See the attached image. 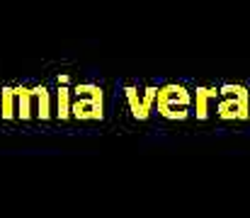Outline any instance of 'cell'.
Segmentation results:
<instances>
[{
  "label": "cell",
  "instance_id": "cell-1",
  "mask_svg": "<svg viewBox=\"0 0 250 218\" xmlns=\"http://www.w3.org/2000/svg\"><path fill=\"white\" fill-rule=\"evenodd\" d=\"M192 92L185 87V85H177V82H170L158 87V104H175V107H187L192 104Z\"/></svg>",
  "mask_w": 250,
  "mask_h": 218
},
{
  "label": "cell",
  "instance_id": "cell-2",
  "mask_svg": "<svg viewBox=\"0 0 250 218\" xmlns=\"http://www.w3.org/2000/svg\"><path fill=\"white\" fill-rule=\"evenodd\" d=\"M216 114L226 121H246L250 117V104L246 102H236V99H219L216 104Z\"/></svg>",
  "mask_w": 250,
  "mask_h": 218
},
{
  "label": "cell",
  "instance_id": "cell-3",
  "mask_svg": "<svg viewBox=\"0 0 250 218\" xmlns=\"http://www.w3.org/2000/svg\"><path fill=\"white\" fill-rule=\"evenodd\" d=\"M71 114L81 121L87 119H102L104 114V102H95V99H73V109Z\"/></svg>",
  "mask_w": 250,
  "mask_h": 218
},
{
  "label": "cell",
  "instance_id": "cell-4",
  "mask_svg": "<svg viewBox=\"0 0 250 218\" xmlns=\"http://www.w3.org/2000/svg\"><path fill=\"white\" fill-rule=\"evenodd\" d=\"M216 97L221 99V95H219L216 87H204V85H199V87L194 90V114H197L199 121H204V119L209 117V102L216 99Z\"/></svg>",
  "mask_w": 250,
  "mask_h": 218
},
{
  "label": "cell",
  "instance_id": "cell-5",
  "mask_svg": "<svg viewBox=\"0 0 250 218\" xmlns=\"http://www.w3.org/2000/svg\"><path fill=\"white\" fill-rule=\"evenodd\" d=\"M0 114H2L5 121L17 119V87L5 85L0 90Z\"/></svg>",
  "mask_w": 250,
  "mask_h": 218
},
{
  "label": "cell",
  "instance_id": "cell-6",
  "mask_svg": "<svg viewBox=\"0 0 250 218\" xmlns=\"http://www.w3.org/2000/svg\"><path fill=\"white\" fill-rule=\"evenodd\" d=\"M71 95H73L71 87L59 85V90H56V112H54V114H56L61 121H66V119L73 117V114H71V109H73V99H71Z\"/></svg>",
  "mask_w": 250,
  "mask_h": 218
},
{
  "label": "cell",
  "instance_id": "cell-7",
  "mask_svg": "<svg viewBox=\"0 0 250 218\" xmlns=\"http://www.w3.org/2000/svg\"><path fill=\"white\" fill-rule=\"evenodd\" d=\"M32 117H34V109H32V87L17 85V119L27 121Z\"/></svg>",
  "mask_w": 250,
  "mask_h": 218
},
{
  "label": "cell",
  "instance_id": "cell-8",
  "mask_svg": "<svg viewBox=\"0 0 250 218\" xmlns=\"http://www.w3.org/2000/svg\"><path fill=\"white\" fill-rule=\"evenodd\" d=\"M124 95H126V102H129V107H131V114H134L136 119L146 121L151 114L146 112V107H144V97L139 95V90H136L134 85H126V87H124Z\"/></svg>",
  "mask_w": 250,
  "mask_h": 218
},
{
  "label": "cell",
  "instance_id": "cell-9",
  "mask_svg": "<svg viewBox=\"0 0 250 218\" xmlns=\"http://www.w3.org/2000/svg\"><path fill=\"white\" fill-rule=\"evenodd\" d=\"M219 95L224 97V99H236V102H250V92L246 85H238V82H226V85H221L219 87Z\"/></svg>",
  "mask_w": 250,
  "mask_h": 218
},
{
  "label": "cell",
  "instance_id": "cell-10",
  "mask_svg": "<svg viewBox=\"0 0 250 218\" xmlns=\"http://www.w3.org/2000/svg\"><path fill=\"white\" fill-rule=\"evenodd\" d=\"M34 90H37V95H39V112H37V119L46 121V119H51V114H54V109H51V92H49V87H44V85H37Z\"/></svg>",
  "mask_w": 250,
  "mask_h": 218
},
{
  "label": "cell",
  "instance_id": "cell-11",
  "mask_svg": "<svg viewBox=\"0 0 250 218\" xmlns=\"http://www.w3.org/2000/svg\"><path fill=\"white\" fill-rule=\"evenodd\" d=\"M73 95H76V99H95V102H104L102 87H97V85H92V82L76 85V87H73Z\"/></svg>",
  "mask_w": 250,
  "mask_h": 218
},
{
  "label": "cell",
  "instance_id": "cell-12",
  "mask_svg": "<svg viewBox=\"0 0 250 218\" xmlns=\"http://www.w3.org/2000/svg\"><path fill=\"white\" fill-rule=\"evenodd\" d=\"M158 112L166 119H175V121H182V119L189 117V109L187 107H175V104H158Z\"/></svg>",
  "mask_w": 250,
  "mask_h": 218
},
{
  "label": "cell",
  "instance_id": "cell-13",
  "mask_svg": "<svg viewBox=\"0 0 250 218\" xmlns=\"http://www.w3.org/2000/svg\"><path fill=\"white\" fill-rule=\"evenodd\" d=\"M141 97H144V107H146V112L151 114V109H153V102H158V87H146Z\"/></svg>",
  "mask_w": 250,
  "mask_h": 218
}]
</instances>
